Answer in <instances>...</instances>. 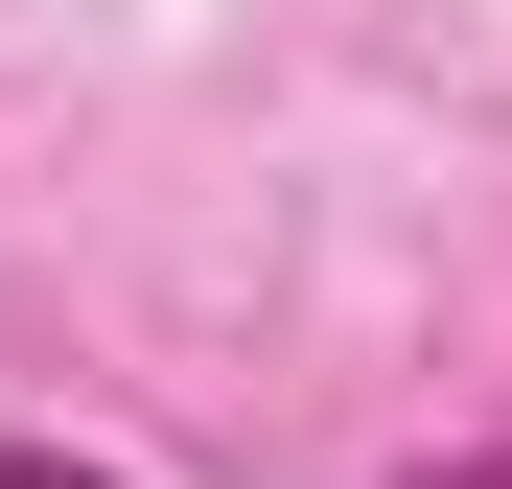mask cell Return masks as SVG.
Masks as SVG:
<instances>
[{"label":"cell","mask_w":512,"mask_h":489,"mask_svg":"<svg viewBox=\"0 0 512 489\" xmlns=\"http://www.w3.org/2000/svg\"><path fill=\"white\" fill-rule=\"evenodd\" d=\"M0 489H117V466H70V443H0Z\"/></svg>","instance_id":"cell-1"},{"label":"cell","mask_w":512,"mask_h":489,"mask_svg":"<svg viewBox=\"0 0 512 489\" xmlns=\"http://www.w3.org/2000/svg\"><path fill=\"white\" fill-rule=\"evenodd\" d=\"M419 489H512V466H419Z\"/></svg>","instance_id":"cell-2"}]
</instances>
